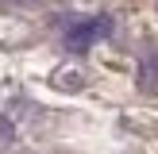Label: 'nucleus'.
Masks as SVG:
<instances>
[{"label": "nucleus", "mask_w": 158, "mask_h": 154, "mask_svg": "<svg viewBox=\"0 0 158 154\" xmlns=\"http://www.w3.org/2000/svg\"><path fill=\"white\" fill-rule=\"evenodd\" d=\"M104 31H108V23H104V19H89V23H77V27L69 31V38H66V43L73 46V50H85V46H89L93 38H100Z\"/></svg>", "instance_id": "1"}]
</instances>
